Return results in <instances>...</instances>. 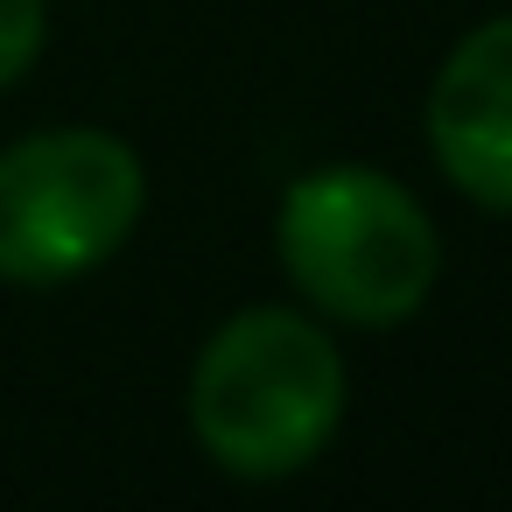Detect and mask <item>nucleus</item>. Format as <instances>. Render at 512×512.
<instances>
[{
	"instance_id": "obj_1",
	"label": "nucleus",
	"mask_w": 512,
	"mask_h": 512,
	"mask_svg": "<svg viewBox=\"0 0 512 512\" xmlns=\"http://www.w3.org/2000/svg\"><path fill=\"white\" fill-rule=\"evenodd\" d=\"M344 400V351L302 309L225 316L190 365V435L239 484H281L309 470L344 428Z\"/></svg>"
},
{
	"instance_id": "obj_2",
	"label": "nucleus",
	"mask_w": 512,
	"mask_h": 512,
	"mask_svg": "<svg viewBox=\"0 0 512 512\" xmlns=\"http://www.w3.org/2000/svg\"><path fill=\"white\" fill-rule=\"evenodd\" d=\"M274 253L316 316L358 330L407 323L442 274L435 218L372 162H323L295 176L274 211Z\"/></svg>"
},
{
	"instance_id": "obj_3",
	"label": "nucleus",
	"mask_w": 512,
	"mask_h": 512,
	"mask_svg": "<svg viewBox=\"0 0 512 512\" xmlns=\"http://www.w3.org/2000/svg\"><path fill=\"white\" fill-rule=\"evenodd\" d=\"M148 211L134 141L106 127H50L0 148V281L64 288L106 267Z\"/></svg>"
},
{
	"instance_id": "obj_4",
	"label": "nucleus",
	"mask_w": 512,
	"mask_h": 512,
	"mask_svg": "<svg viewBox=\"0 0 512 512\" xmlns=\"http://www.w3.org/2000/svg\"><path fill=\"white\" fill-rule=\"evenodd\" d=\"M428 155L484 211L512 218V15L449 43L428 85Z\"/></svg>"
},
{
	"instance_id": "obj_5",
	"label": "nucleus",
	"mask_w": 512,
	"mask_h": 512,
	"mask_svg": "<svg viewBox=\"0 0 512 512\" xmlns=\"http://www.w3.org/2000/svg\"><path fill=\"white\" fill-rule=\"evenodd\" d=\"M50 43V0H0V92L22 85Z\"/></svg>"
}]
</instances>
